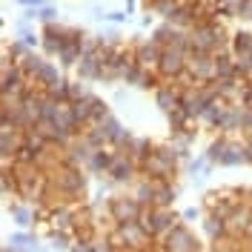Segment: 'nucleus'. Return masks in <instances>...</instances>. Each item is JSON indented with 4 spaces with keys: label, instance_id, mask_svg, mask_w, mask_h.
<instances>
[{
    "label": "nucleus",
    "instance_id": "1a4fd4ad",
    "mask_svg": "<svg viewBox=\"0 0 252 252\" xmlns=\"http://www.w3.org/2000/svg\"><path fill=\"white\" fill-rule=\"evenodd\" d=\"M158 106H163L166 112H175L181 106V100H178V94H175L172 89H160V92H158Z\"/></svg>",
    "mask_w": 252,
    "mask_h": 252
},
{
    "label": "nucleus",
    "instance_id": "423d86ee",
    "mask_svg": "<svg viewBox=\"0 0 252 252\" xmlns=\"http://www.w3.org/2000/svg\"><path fill=\"white\" fill-rule=\"evenodd\" d=\"M252 226V209L250 206H235V209H229V215H226V229L232 232V235H247Z\"/></svg>",
    "mask_w": 252,
    "mask_h": 252
},
{
    "label": "nucleus",
    "instance_id": "2eb2a0df",
    "mask_svg": "<svg viewBox=\"0 0 252 252\" xmlns=\"http://www.w3.org/2000/svg\"><path fill=\"white\" fill-rule=\"evenodd\" d=\"M247 238H250V241H252V226H250V232H247Z\"/></svg>",
    "mask_w": 252,
    "mask_h": 252
},
{
    "label": "nucleus",
    "instance_id": "6e6552de",
    "mask_svg": "<svg viewBox=\"0 0 252 252\" xmlns=\"http://www.w3.org/2000/svg\"><path fill=\"white\" fill-rule=\"evenodd\" d=\"M160 66H163V72L166 75H178L181 69H184V61H181V52H166L163 58H160Z\"/></svg>",
    "mask_w": 252,
    "mask_h": 252
},
{
    "label": "nucleus",
    "instance_id": "f03ea898",
    "mask_svg": "<svg viewBox=\"0 0 252 252\" xmlns=\"http://www.w3.org/2000/svg\"><path fill=\"white\" fill-rule=\"evenodd\" d=\"M141 223H143V229H146L149 235H160V232L175 229V215H169L166 209L155 206V209H143Z\"/></svg>",
    "mask_w": 252,
    "mask_h": 252
},
{
    "label": "nucleus",
    "instance_id": "39448f33",
    "mask_svg": "<svg viewBox=\"0 0 252 252\" xmlns=\"http://www.w3.org/2000/svg\"><path fill=\"white\" fill-rule=\"evenodd\" d=\"M112 215L121 220V223H132V220H141L143 215V204L138 198H115L112 201Z\"/></svg>",
    "mask_w": 252,
    "mask_h": 252
},
{
    "label": "nucleus",
    "instance_id": "20e7f679",
    "mask_svg": "<svg viewBox=\"0 0 252 252\" xmlns=\"http://www.w3.org/2000/svg\"><path fill=\"white\" fill-rule=\"evenodd\" d=\"M118 238L124 241V247H132V250H143L146 244H149V232L143 229L141 220H132V223H121V229H118Z\"/></svg>",
    "mask_w": 252,
    "mask_h": 252
},
{
    "label": "nucleus",
    "instance_id": "9b49d317",
    "mask_svg": "<svg viewBox=\"0 0 252 252\" xmlns=\"http://www.w3.org/2000/svg\"><path fill=\"white\" fill-rule=\"evenodd\" d=\"M9 244H15V247H29V244H34V238L23 235V232H17V235L9 238Z\"/></svg>",
    "mask_w": 252,
    "mask_h": 252
},
{
    "label": "nucleus",
    "instance_id": "ddd939ff",
    "mask_svg": "<svg viewBox=\"0 0 252 252\" xmlns=\"http://www.w3.org/2000/svg\"><path fill=\"white\" fill-rule=\"evenodd\" d=\"M69 223V215L66 212H55V226H66Z\"/></svg>",
    "mask_w": 252,
    "mask_h": 252
},
{
    "label": "nucleus",
    "instance_id": "9d476101",
    "mask_svg": "<svg viewBox=\"0 0 252 252\" xmlns=\"http://www.w3.org/2000/svg\"><path fill=\"white\" fill-rule=\"evenodd\" d=\"M12 215L17 218V223H20V226H29V212H26L23 206H12Z\"/></svg>",
    "mask_w": 252,
    "mask_h": 252
},
{
    "label": "nucleus",
    "instance_id": "f257e3e1",
    "mask_svg": "<svg viewBox=\"0 0 252 252\" xmlns=\"http://www.w3.org/2000/svg\"><path fill=\"white\" fill-rule=\"evenodd\" d=\"M143 172L152 175L155 181H166L175 172V152H169V149L149 152V158H143Z\"/></svg>",
    "mask_w": 252,
    "mask_h": 252
},
{
    "label": "nucleus",
    "instance_id": "4468645a",
    "mask_svg": "<svg viewBox=\"0 0 252 252\" xmlns=\"http://www.w3.org/2000/svg\"><path fill=\"white\" fill-rule=\"evenodd\" d=\"M52 241H55L52 247H58V250H63V247H66V238H63L61 232H55V235H52Z\"/></svg>",
    "mask_w": 252,
    "mask_h": 252
},
{
    "label": "nucleus",
    "instance_id": "f8f14e48",
    "mask_svg": "<svg viewBox=\"0 0 252 252\" xmlns=\"http://www.w3.org/2000/svg\"><path fill=\"white\" fill-rule=\"evenodd\" d=\"M92 252H112V244H106V241H97V244H92Z\"/></svg>",
    "mask_w": 252,
    "mask_h": 252
},
{
    "label": "nucleus",
    "instance_id": "7ed1b4c3",
    "mask_svg": "<svg viewBox=\"0 0 252 252\" xmlns=\"http://www.w3.org/2000/svg\"><path fill=\"white\" fill-rule=\"evenodd\" d=\"M163 250L166 252H198V241L189 232L187 226H175L166 232V241H163Z\"/></svg>",
    "mask_w": 252,
    "mask_h": 252
},
{
    "label": "nucleus",
    "instance_id": "0eeeda50",
    "mask_svg": "<svg viewBox=\"0 0 252 252\" xmlns=\"http://www.w3.org/2000/svg\"><path fill=\"white\" fill-rule=\"evenodd\" d=\"M109 175L115 181H126L132 175V160L126 155H112V163H109Z\"/></svg>",
    "mask_w": 252,
    "mask_h": 252
}]
</instances>
